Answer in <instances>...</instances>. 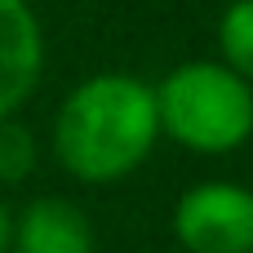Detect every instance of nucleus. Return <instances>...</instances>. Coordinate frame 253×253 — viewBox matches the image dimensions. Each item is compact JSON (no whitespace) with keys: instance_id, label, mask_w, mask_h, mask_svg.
Returning <instances> with one entry per match:
<instances>
[{"instance_id":"obj_3","label":"nucleus","mask_w":253,"mask_h":253,"mask_svg":"<svg viewBox=\"0 0 253 253\" xmlns=\"http://www.w3.org/2000/svg\"><path fill=\"white\" fill-rule=\"evenodd\" d=\"M169 227L187 253H253V187L196 182L178 196Z\"/></svg>"},{"instance_id":"obj_4","label":"nucleus","mask_w":253,"mask_h":253,"mask_svg":"<svg viewBox=\"0 0 253 253\" xmlns=\"http://www.w3.org/2000/svg\"><path fill=\"white\" fill-rule=\"evenodd\" d=\"M44 71V27L31 0H0V120L18 116Z\"/></svg>"},{"instance_id":"obj_7","label":"nucleus","mask_w":253,"mask_h":253,"mask_svg":"<svg viewBox=\"0 0 253 253\" xmlns=\"http://www.w3.org/2000/svg\"><path fill=\"white\" fill-rule=\"evenodd\" d=\"M40 165V142L36 133L18 120L4 116L0 120V187H22Z\"/></svg>"},{"instance_id":"obj_6","label":"nucleus","mask_w":253,"mask_h":253,"mask_svg":"<svg viewBox=\"0 0 253 253\" xmlns=\"http://www.w3.org/2000/svg\"><path fill=\"white\" fill-rule=\"evenodd\" d=\"M218 58L253 89V0H231L218 18Z\"/></svg>"},{"instance_id":"obj_8","label":"nucleus","mask_w":253,"mask_h":253,"mask_svg":"<svg viewBox=\"0 0 253 253\" xmlns=\"http://www.w3.org/2000/svg\"><path fill=\"white\" fill-rule=\"evenodd\" d=\"M9 236H13V209L0 196V253H9Z\"/></svg>"},{"instance_id":"obj_5","label":"nucleus","mask_w":253,"mask_h":253,"mask_svg":"<svg viewBox=\"0 0 253 253\" xmlns=\"http://www.w3.org/2000/svg\"><path fill=\"white\" fill-rule=\"evenodd\" d=\"M9 253H98L89 213L67 196H36L13 213Z\"/></svg>"},{"instance_id":"obj_2","label":"nucleus","mask_w":253,"mask_h":253,"mask_svg":"<svg viewBox=\"0 0 253 253\" xmlns=\"http://www.w3.org/2000/svg\"><path fill=\"white\" fill-rule=\"evenodd\" d=\"M160 138L196 156H231L253 138V89L222 58H191L151 84Z\"/></svg>"},{"instance_id":"obj_1","label":"nucleus","mask_w":253,"mask_h":253,"mask_svg":"<svg viewBox=\"0 0 253 253\" xmlns=\"http://www.w3.org/2000/svg\"><path fill=\"white\" fill-rule=\"evenodd\" d=\"M160 142L156 93L133 71H93L53 111V156L89 187L138 173Z\"/></svg>"}]
</instances>
